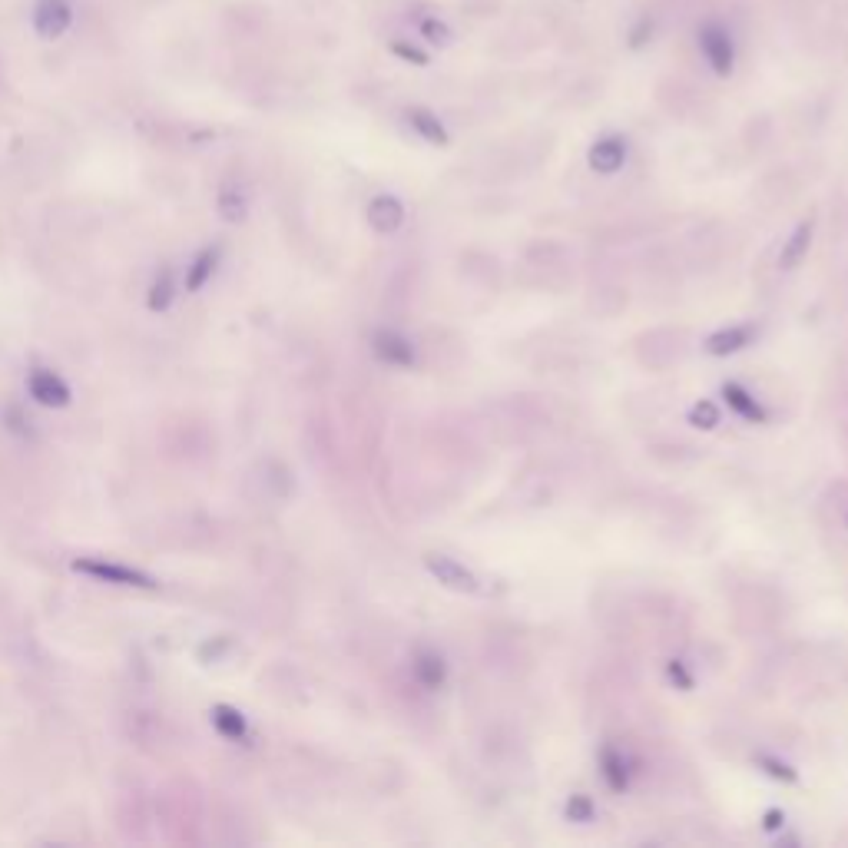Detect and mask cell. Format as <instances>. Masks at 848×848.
Segmentation results:
<instances>
[{
  "label": "cell",
  "instance_id": "obj_1",
  "mask_svg": "<svg viewBox=\"0 0 848 848\" xmlns=\"http://www.w3.org/2000/svg\"><path fill=\"white\" fill-rule=\"evenodd\" d=\"M73 570L83 577H93L100 583H110V587H130V590H156V577L146 574L140 567L120 564V560H106V557H80L73 560Z\"/></svg>",
  "mask_w": 848,
  "mask_h": 848
},
{
  "label": "cell",
  "instance_id": "obj_2",
  "mask_svg": "<svg viewBox=\"0 0 848 848\" xmlns=\"http://www.w3.org/2000/svg\"><path fill=\"white\" fill-rule=\"evenodd\" d=\"M696 44L699 53H703L706 67L716 73V77H729L736 70V40H733V30L719 20H706L699 24L696 30Z\"/></svg>",
  "mask_w": 848,
  "mask_h": 848
},
{
  "label": "cell",
  "instance_id": "obj_3",
  "mask_svg": "<svg viewBox=\"0 0 848 848\" xmlns=\"http://www.w3.org/2000/svg\"><path fill=\"white\" fill-rule=\"evenodd\" d=\"M424 570L441 583L444 590L454 593H477L481 590V580L471 567H464L461 560H454L448 554H424Z\"/></svg>",
  "mask_w": 848,
  "mask_h": 848
},
{
  "label": "cell",
  "instance_id": "obj_4",
  "mask_svg": "<svg viewBox=\"0 0 848 848\" xmlns=\"http://www.w3.org/2000/svg\"><path fill=\"white\" fill-rule=\"evenodd\" d=\"M27 395L34 398L40 408H67L73 401V388L67 385V378L57 375L53 368H30Z\"/></svg>",
  "mask_w": 848,
  "mask_h": 848
},
{
  "label": "cell",
  "instance_id": "obj_5",
  "mask_svg": "<svg viewBox=\"0 0 848 848\" xmlns=\"http://www.w3.org/2000/svg\"><path fill=\"white\" fill-rule=\"evenodd\" d=\"M30 24H34L37 37L60 40L73 27V4L70 0H37Z\"/></svg>",
  "mask_w": 848,
  "mask_h": 848
},
{
  "label": "cell",
  "instance_id": "obj_6",
  "mask_svg": "<svg viewBox=\"0 0 848 848\" xmlns=\"http://www.w3.org/2000/svg\"><path fill=\"white\" fill-rule=\"evenodd\" d=\"M627 156H630L627 140H623V136H617V133H610V136H600V140L590 146L587 163H590L593 173H600V176H617L620 169L627 166Z\"/></svg>",
  "mask_w": 848,
  "mask_h": 848
},
{
  "label": "cell",
  "instance_id": "obj_7",
  "mask_svg": "<svg viewBox=\"0 0 848 848\" xmlns=\"http://www.w3.org/2000/svg\"><path fill=\"white\" fill-rule=\"evenodd\" d=\"M371 352H375L378 362H385L391 368H411V365L418 362L411 338H405L401 332H391V328H381V332H375V338H371Z\"/></svg>",
  "mask_w": 848,
  "mask_h": 848
},
{
  "label": "cell",
  "instance_id": "obj_8",
  "mask_svg": "<svg viewBox=\"0 0 848 848\" xmlns=\"http://www.w3.org/2000/svg\"><path fill=\"white\" fill-rule=\"evenodd\" d=\"M368 226L378 232V236H395V232L405 226V206H401L398 196L391 193H378L365 209Z\"/></svg>",
  "mask_w": 848,
  "mask_h": 848
},
{
  "label": "cell",
  "instance_id": "obj_9",
  "mask_svg": "<svg viewBox=\"0 0 848 848\" xmlns=\"http://www.w3.org/2000/svg\"><path fill=\"white\" fill-rule=\"evenodd\" d=\"M411 676H415V683L421 689L438 693V689H444V683H448V660H444L438 650H431V646H421L415 653V660H411Z\"/></svg>",
  "mask_w": 848,
  "mask_h": 848
},
{
  "label": "cell",
  "instance_id": "obj_10",
  "mask_svg": "<svg viewBox=\"0 0 848 848\" xmlns=\"http://www.w3.org/2000/svg\"><path fill=\"white\" fill-rule=\"evenodd\" d=\"M719 395H723L726 408L733 411L736 418L749 421V424H766V421H769V411L762 408V405H759V398L752 395L749 388H742L739 381H726V385H723V391H719Z\"/></svg>",
  "mask_w": 848,
  "mask_h": 848
},
{
  "label": "cell",
  "instance_id": "obj_11",
  "mask_svg": "<svg viewBox=\"0 0 848 848\" xmlns=\"http://www.w3.org/2000/svg\"><path fill=\"white\" fill-rule=\"evenodd\" d=\"M752 335H756V328H752V325H726V328H716L713 335H706L703 352L713 355V358H729V355L742 352V348L752 342Z\"/></svg>",
  "mask_w": 848,
  "mask_h": 848
},
{
  "label": "cell",
  "instance_id": "obj_12",
  "mask_svg": "<svg viewBox=\"0 0 848 848\" xmlns=\"http://www.w3.org/2000/svg\"><path fill=\"white\" fill-rule=\"evenodd\" d=\"M812 239H815V219H802L799 226L789 232V239L782 242V249H779V269H782V272L799 269L802 259L809 256Z\"/></svg>",
  "mask_w": 848,
  "mask_h": 848
},
{
  "label": "cell",
  "instance_id": "obj_13",
  "mask_svg": "<svg viewBox=\"0 0 848 848\" xmlns=\"http://www.w3.org/2000/svg\"><path fill=\"white\" fill-rule=\"evenodd\" d=\"M209 716H212V729H216L222 739H229V742L249 739V719L242 716V709L229 706V703H216Z\"/></svg>",
  "mask_w": 848,
  "mask_h": 848
},
{
  "label": "cell",
  "instance_id": "obj_14",
  "mask_svg": "<svg viewBox=\"0 0 848 848\" xmlns=\"http://www.w3.org/2000/svg\"><path fill=\"white\" fill-rule=\"evenodd\" d=\"M405 120H408V126L421 136L424 143H431V146H448L451 143L448 126L438 120V113L424 110V106H411V110L405 113Z\"/></svg>",
  "mask_w": 848,
  "mask_h": 848
},
{
  "label": "cell",
  "instance_id": "obj_15",
  "mask_svg": "<svg viewBox=\"0 0 848 848\" xmlns=\"http://www.w3.org/2000/svg\"><path fill=\"white\" fill-rule=\"evenodd\" d=\"M216 269H219V249H203V252H196V259L186 265V279H183V289L186 292H203L206 285L212 282V275H216Z\"/></svg>",
  "mask_w": 848,
  "mask_h": 848
},
{
  "label": "cell",
  "instance_id": "obj_16",
  "mask_svg": "<svg viewBox=\"0 0 848 848\" xmlns=\"http://www.w3.org/2000/svg\"><path fill=\"white\" fill-rule=\"evenodd\" d=\"M600 776H603V782H607L613 792H627L630 769H627V759H623L620 749L607 746V749L600 752Z\"/></svg>",
  "mask_w": 848,
  "mask_h": 848
},
{
  "label": "cell",
  "instance_id": "obj_17",
  "mask_svg": "<svg viewBox=\"0 0 848 848\" xmlns=\"http://www.w3.org/2000/svg\"><path fill=\"white\" fill-rule=\"evenodd\" d=\"M176 299V285H173V272H159L150 292H146V309L150 312H166Z\"/></svg>",
  "mask_w": 848,
  "mask_h": 848
},
{
  "label": "cell",
  "instance_id": "obj_18",
  "mask_svg": "<svg viewBox=\"0 0 848 848\" xmlns=\"http://www.w3.org/2000/svg\"><path fill=\"white\" fill-rule=\"evenodd\" d=\"M216 209L226 222H239L246 216V193L239 186H222L216 196Z\"/></svg>",
  "mask_w": 848,
  "mask_h": 848
},
{
  "label": "cell",
  "instance_id": "obj_19",
  "mask_svg": "<svg viewBox=\"0 0 848 848\" xmlns=\"http://www.w3.org/2000/svg\"><path fill=\"white\" fill-rule=\"evenodd\" d=\"M756 766H759V772H766L769 779H776V782H799V769L795 766H789L786 759H779V756H769V752H759L756 756Z\"/></svg>",
  "mask_w": 848,
  "mask_h": 848
},
{
  "label": "cell",
  "instance_id": "obj_20",
  "mask_svg": "<svg viewBox=\"0 0 848 848\" xmlns=\"http://www.w3.org/2000/svg\"><path fill=\"white\" fill-rule=\"evenodd\" d=\"M564 815L574 825H590L593 819H597V802H593L587 792H574L564 805Z\"/></svg>",
  "mask_w": 848,
  "mask_h": 848
},
{
  "label": "cell",
  "instance_id": "obj_21",
  "mask_svg": "<svg viewBox=\"0 0 848 848\" xmlns=\"http://www.w3.org/2000/svg\"><path fill=\"white\" fill-rule=\"evenodd\" d=\"M689 424H693V428H699V431H713L716 424H719V408H716V401H696L693 408H689Z\"/></svg>",
  "mask_w": 848,
  "mask_h": 848
},
{
  "label": "cell",
  "instance_id": "obj_22",
  "mask_svg": "<svg viewBox=\"0 0 848 848\" xmlns=\"http://www.w3.org/2000/svg\"><path fill=\"white\" fill-rule=\"evenodd\" d=\"M421 37L428 40V44H448V40H451V30H448V24H444V20L428 17V20H421Z\"/></svg>",
  "mask_w": 848,
  "mask_h": 848
},
{
  "label": "cell",
  "instance_id": "obj_23",
  "mask_svg": "<svg viewBox=\"0 0 848 848\" xmlns=\"http://www.w3.org/2000/svg\"><path fill=\"white\" fill-rule=\"evenodd\" d=\"M666 676H670V683H673L676 689H683V693H689V689H693V673L686 670L683 660H670V663H666Z\"/></svg>",
  "mask_w": 848,
  "mask_h": 848
},
{
  "label": "cell",
  "instance_id": "obj_24",
  "mask_svg": "<svg viewBox=\"0 0 848 848\" xmlns=\"http://www.w3.org/2000/svg\"><path fill=\"white\" fill-rule=\"evenodd\" d=\"M650 34H653V20H650V17H643L640 24H636V27L630 30V47H643L646 40H650Z\"/></svg>",
  "mask_w": 848,
  "mask_h": 848
},
{
  "label": "cell",
  "instance_id": "obj_25",
  "mask_svg": "<svg viewBox=\"0 0 848 848\" xmlns=\"http://www.w3.org/2000/svg\"><path fill=\"white\" fill-rule=\"evenodd\" d=\"M762 829H766V832L786 829V812H782V809H766V815H762Z\"/></svg>",
  "mask_w": 848,
  "mask_h": 848
},
{
  "label": "cell",
  "instance_id": "obj_26",
  "mask_svg": "<svg viewBox=\"0 0 848 848\" xmlns=\"http://www.w3.org/2000/svg\"><path fill=\"white\" fill-rule=\"evenodd\" d=\"M395 53H398V57L411 60V63H418V67H424V63H428V57H424V53H421L418 47H408V44H395Z\"/></svg>",
  "mask_w": 848,
  "mask_h": 848
},
{
  "label": "cell",
  "instance_id": "obj_27",
  "mask_svg": "<svg viewBox=\"0 0 848 848\" xmlns=\"http://www.w3.org/2000/svg\"><path fill=\"white\" fill-rule=\"evenodd\" d=\"M845 527H848V514H845Z\"/></svg>",
  "mask_w": 848,
  "mask_h": 848
}]
</instances>
